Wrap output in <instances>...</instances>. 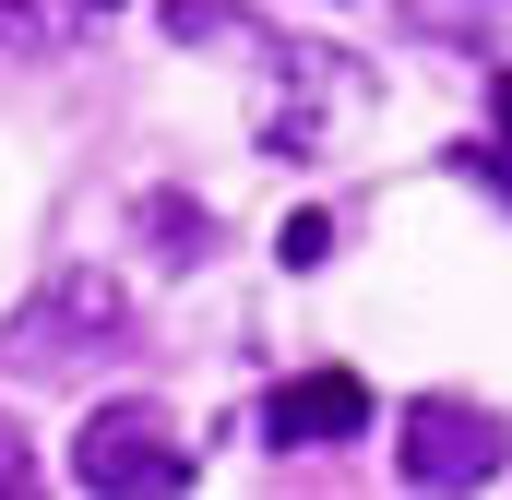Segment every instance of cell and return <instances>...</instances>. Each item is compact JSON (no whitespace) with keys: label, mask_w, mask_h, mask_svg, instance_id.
Here are the masks:
<instances>
[{"label":"cell","mask_w":512,"mask_h":500,"mask_svg":"<svg viewBox=\"0 0 512 500\" xmlns=\"http://www.w3.org/2000/svg\"><path fill=\"white\" fill-rule=\"evenodd\" d=\"M262 429H274V441H358V429H370V381L358 370H298L262 405Z\"/></svg>","instance_id":"3"},{"label":"cell","mask_w":512,"mask_h":500,"mask_svg":"<svg viewBox=\"0 0 512 500\" xmlns=\"http://www.w3.org/2000/svg\"><path fill=\"white\" fill-rule=\"evenodd\" d=\"M501 179H512V167H501Z\"/></svg>","instance_id":"9"},{"label":"cell","mask_w":512,"mask_h":500,"mask_svg":"<svg viewBox=\"0 0 512 500\" xmlns=\"http://www.w3.org/2000/svg\"><path fill=\"white\" fill-rule=\"evenodd\" d=\"M393 465H405V489H477V477H501V417L429 393V405H405V453Z\"/></svg>","instance_id":"2"},{"label":"cell","mask_w":512,"mask_h":500,"mask_svg":"<svg viewBox=\"0 0 512 500\" xmlns=\"http://www.w3.org/2000/svg\"><path fill=\"white\" fill-rule=\"evenodd\" d=\"M334 250V215H286V262H322Z\"/></svg>","instance_id":"6"},{"label":"cell","mask_w":512,"mask_h":500,"mask_svg":"<svg viewBox=\"0 0 512 500\" xmlns=\"http://www.w3.org/2000/svg\"><path fill=\"white\" fill-rule=\"evenodd\" d=\"M72 477L84 489H191V441L155 405H96L84 441H72Z\"/></svg>","instance_id":"1"},{"label":"cell","mask_w":512,"mask_h":500,"mask_svg":"<svg viewBox=\"0 0 512 500\" xmlns=\"http://www.w3.org/2000/svg\"><path fill=\"white\" fill-rule=\"evenodd\" d=\"M131 310H120V286H108V274H60V298H48V310H24V322H12V346H24V358H36V370H60V358H72V334H120Z\"/></svg>","instance_id":"4"},{"label":"cell","mask_w":512,"mask_h":500,"mask_svg":"<svg viewBox=\"0 0 512 500\" xmlns=\"http://www.w3.org/2000/svg\"><path fill=\"white\" fill-rule=\"evenodd\" d=\"M0 489H36V453H24V429L0 417Z\"/></svg>","instance_id":"7"},{"label":"cell","mask_w":512,"mask_h":500,"mask_svg":"<svg viewBox=\"0 0 512 500\" xmlns=\"http://www.w3.org/2000/svg\"><path fill=\"white\" fill-rule=\"evenodd\" d=\"M108 12H120V0H0V48H36V60H48V48H72V36L108 24Z\"/></svg>","instance_id":"5"},{"label":"cell","mask_w":512,"mask_h":500,"mask_svg":"<svg viewBox=\"0 0 512 500\" xmlns=\"http://www.w3.org/2000/svg\"><path fill=\"white\" fill-rule=\"evenodd\" d=\"M501 131H512V84H501Z\"/></svg>","instance_id":"8"}]
</instances>
